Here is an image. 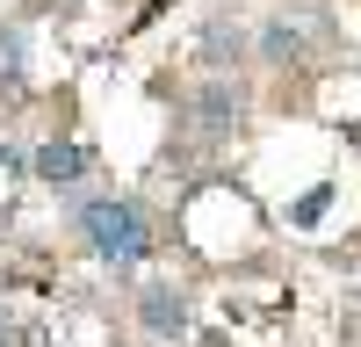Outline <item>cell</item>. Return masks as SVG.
<instances>
[{
    "mask_svg": "<svg viewBox=\"0 0 361 347\" xmlns=\"http://www.w3.org/2000/svg\"><path fill=\"white\" fill-rule=\"evenodd\" d=\"M73 231L87 239V253L109 260V268H137V260H152V224H145V210L130 195H94L73 210Z\"/></svg>",
    "mask_w": 361,
    "mask_h": 347,
    "instance_id": "6da1fadb",
    "label": "cell"
},
{
    "mask_svg": "<svg viewBox=\"0 0 361 347\" xmlns=\"http://www.w3.org/2000/svg\"><path fill=\"white\" fill-rule=\"evenodd\" d=\"M188 116H195V130L224 138V130H238V116H246V95H238L231 80H202L195 102H188Z\"/></svg>",
    "mask_w": 361,
    "mask_h": 347,
    "instance_id": "7a4b0ae2",
    "label": "cell"
},
{
    "mask_svg": "<svg viewBox=\"0 0 361 347\" xmlns=\"http://www.w3.org/2000/svg\"><path fill=\"white\" fill-rule=\"evenodd\" d=\"M37 181H51V188H80L87 181V145H73V138H51V145H37Z\"/></svg>",
    "mask_w": 361,
    "mask_h": 347,
    "instance_id": "3957f363",
    "label": "cell"
},
{
    "mask_svg": "<svg viewBox=\"0 0 361 347\" xmlns=\"http://www.w3.org/2000/svg\"><path fill=\"white\" fill-rule=\"evenodd\" d=\"M137 318H145V333L180 340V333H188V297H180V289H145V297H137Z\"/></svg>",
    "mask_w": 361,
    "mask_h": 347,
    "instance_id": "277c9868",
    "label": "cell"
},
{
    "mask_svg": "<svg viewBox=\"0 0 361 347\" xmlns=\"http://www.w3.org/2000/svg\"><path fill=\"white\" fill-rule=\"evenodd\" d=\"M260 58L267 66H304V29L296 22H267L260 29Z\"/></svg>",
    "mask_w": 361,
    "mask_h": 347,
    "instance_id": "5b68a950",
    "label": "cell"
},
{
    "mask_svg": "<svg viewBox=\"0 0 361 347\" xmlns=\"http://www.w3.org/2000/svg\"><path fill=\"white\" fill-rule=\"evenodd\" d=\"M0 80H22V37H15V29H8V37H0Z\"/></svg>",
    "mask_w": 361,
    "mask_h": 347,
    "instance_id": "8992f818",
    "label": "cell"
},
{
    "mask_svg": "<svg viewBox=\"0 0 361 347\" xmlns=\"http://www.w3.org/2000/svg\"><path fill=\"white\" fill-rule=\"evenodd\" d=\"M0 347H29V340H22V326H15V318H0Z\"/></svg>",
    "mask_w": 361,
    "mask_h": 347,
    "instance_id": "52a82bcc",
    "label": "cell"
}]
</instances>
